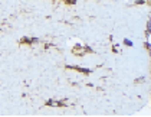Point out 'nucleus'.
Returning a JSON list of instances; mask_svg holds the SVG:
<instances>
[{
  "label": "nucleus",
  "mask_w": 151,
  "mask_h": 117,
  "mask_svg": "<svg viewBox=\"0 0 151 117\" xmlns=\"http://www.w3.org/2000/svg\"><path fill=\"white\" fill-rule=\"evenodd\" d=\"M72 52L81 56V55H84L86 52H94V51H92V48H89V46H81V45H78V46H75V48L72 49Z\"/></svg>",
  "instance_id": "nucleus-1"
},
{
  "label": "nucleus",
  "mask_w": 151,
  "mask_h": 117,
  "mask_svg": "<svg viewBox=\"0 0 151 117\" xmlns=\"http://www.w3.org/2000/svg\"><path fill=\"white\" fill-rule=\"evenodd\" d=\"M145 35H147V36H150L151 35V19L148 20V23H147V34Z\"/></svg>",
  "instance_id": "nucleus-2"
},
{
  "label": "nucleus",
  "mask_w": 151,
  "mask_h": 117,
  "mask_svg": "<svg viewBox=\"0 0 151 117\" xmlns=\"http://www.w3.org/2000/svg\"><path fill=\"white\" fill-rule=\"evenodd\" d=\"M124 45H125V46H133V41H130V39H124Z\"/></svg>",
  "instance_id": "nucleus-3"
},
{
  "label": "nucleus",
  "mask_w": 151,
  "mask_h": 117,
  "mask_svg": "<svg viewBox=\"0 0 151 117\" xmlns=\"http://www.w3.org/2000/svg\"><path fill=\"white\" fill-rule=\"evenodd\" d=\"M145 48H147V49H148V51L151 52V45L148 44V42H145Z\"/></svg>",
  "instance_id": "nucleus-4"
},
{
  "label": "nucleus",
  "mask_w": 151,
  "mask_h": 117,
  "mask_svg": "<svg viewBox=\"0 0 151 117\" xmlns=\"http://www.w3.org/2000/svg\"><path fill=\"white\" fill-rule=\"evenodd\" d=\"M135 83L138 84V83H144V78H137V81Z\"/></svg>",
  "instance_id": "nucleus-5"
},
{
  "label": "nucleus",
  "mask_w": 151,
  "mask_h": 117,
  "mask_svg": "<svg viewBox=\"0 0 151 117\" xmlns=\"http://www.w3.org/2000/svg\"><path fill=\"white\" fill-rule=\"evenodd\" d=\"M66 3H69V4H72V3H76V0H66Z\"/></svg>",
  "instance_id": "nucleus-6"
},
{
  "label": "nucleus",
  "mask_w": 151,
  "mask_h": 117,
  "mask_svg": "<svg viewBox=\"0 0 151 117\" xmlns=\"http://www.w3.org/2000/svg\"><path fill=\"white\" fill-rule=\"evenodd\" d=\"M145 3H148V4L151 6V0H145Z\"/></svg>",
  "instance_id": "nucleus-7"
}]
</instances>
